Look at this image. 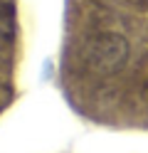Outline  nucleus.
Wrapping results in <instances>:
<instances>
[{
  "instance_id": "1",
  "label": "nucleus",
  "mask_w": 148,
  "mask_h": 153,
  "mask_svg": "<svg viewBox=\"0 0 148 153\" xmlns=\"http://www.w3.org/2000/svg\"><path fill=\"white\" fill-rule=\"evenodd\" d=\"M126 54H128V45L123 42V37H118V35H99V37H94V40L89 42L86 52H84L86 62L91 64L94 69L104 72V74L118 69V67L123 64Z\"/></svg>"
},
{
  "instance_id": "2",
  "label": "nucleus",
  "mask_w": 148,
  "mask_h": 153,
  "mask_svg": "<svg viewBox=\"0 0 148 153\" xmlns=\"http://www.w3.org/2000/svg\"><path fill=\"white\" fill-rule=\"evenodd\" d=\"M15 37V7L13 0H0V50L13 42Z\"/></svg>"
},
{
  "instance_id": "3",
  "label": "nucleus",
  "mask_w": 148,
  "mask_h": 153,
  "mask_svg": "<svg viewBox=\"0 0 148 153\" xmlns=\"http://www.w3.org/2000/svg\"><path fill=\"white\" fill-rule=\"evenodd\" d=\"M3 104H5V87L0 84V106H3Z\"/></svg>"
}]
</instances>
